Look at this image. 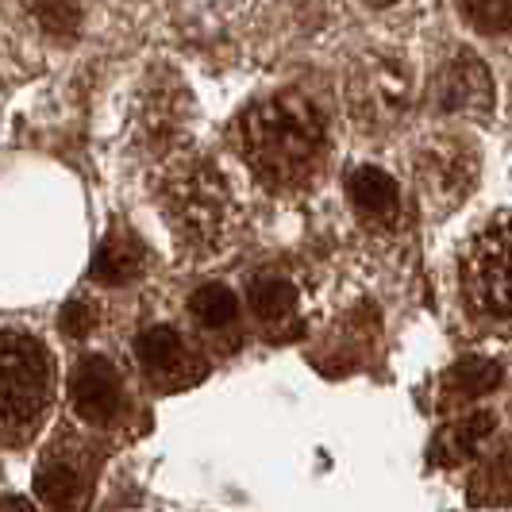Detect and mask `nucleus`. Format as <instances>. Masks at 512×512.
I'll use <instances>...</instances> for the list:
<instances>
[{
	"label": "nucleus",
	"mask_w": 512,
	"mask_h": 512,
	"mask_svg": "<svg viewBox=\"0 0 512 512\" xmlns=\"http://www.w3.org/2000/svg\"><path fill=\"white\" fill-rule=\"evenodd\" d=\"M436 101L443 112L462 116H486L493 108V81L486 66L474 54H459L451 66H443L436 77Z\"/></svg>",
	"instance_id": "7"
},
{
	"label": "nucleus",
	"mask_w": 512,
	"mask_h": 512,
	"mask_svg": "<svg viewBox=\"0 0 512 512\" xmlns=\"http://www.w3.org/2000/svg\"><path fill=\"white\" fill-rule=\"evenodd\" d=\"M51 397V359L39 339L0 332V432H24Z\"/></svg>",
	"instance_id": "2"
},
{
	"label": "nucleus",
	"mask_w": 512,
	"mask_h": 512,
	"mask_svg": "<svg viewBox=\"0 0 512 512\" xmlns=\"http://www.w3.org/2000/svg\"><path fill=\"white\" fill-rule=\"evenodd\" d=\"M0 512H35V509H31V501H24V497H0Z\"/></svg>",
	"instance_id": "20"
},
{
	"label": "nucleus",
	"mask_w": 512,
	"mask_h": 512,
	"mask_svg": "<svg viewBox=\"0 0 512 512\" xmlns=\"http://www.w3.org/2000/svg\"><path fill=\"white\" fill-rule=\"evenodd\" d=\"M451 385L462 397H486L501 385V366L493 359H462L451 370Z\"/></svg>",
	"instance_id": "15"
},
{
	"label": "nucleus",
	"mask_w": 512,
	"mask_h": 512,
	"mask_svg": "<svg viewBox=\"0 0 512 512\" xmlns=\"http://www.w3.org/2000/svg\"><path fill=\"white\" fill-rule=\"evenodd\" d=\"M143 262H147L143 243H139L128 228H116V231H108V239L97 247L89 274H93V282H101V285H128L143 274Z\"/></svg>",
	"instance_id": "8"
},
{
	"label": "nucleus",
	"mask_w": 512,
	"mask_h": 512,
	"mask_svg": "<svg viewBox=\"0 0 512 512\" xmlns=\"http://www.w3.org/2000/svg\"><path fill=\"white\" fill-rule=\"evenodd\" d=\"M462 285L482 316L512 320V216L474 235L462 258Z\"/></svg>",
	"instance_id": "3"
},
{
	"label": "nucleus",
	"mask_w": 512,
	"mask_h": 512,
	"mask_svg": "<svg viewBox=\"0 0 512 512\" xmlns=\"http://www.w3.org/2000/svg\"><path fill=\"white\" fill-rule=\"evenodd\" d=\"M493 428H497V416L493 412H470V416H462L455 428H447L436 439V462H459L466 455H474L489 439Z\"/></svg>",
	"instance_id": "10"
},
{
	"label": "nucleus",
	"mask_w": 512,
	"mask_h": 512,
	"mask_svg": "<svg viewBox=\"0 0 512 512\" xmlns=\"http://www.w3.org/2000/svg\"><path fill=\"white\" fill-rule=\"evenodd\" d=\"M459 8L478 31H489V35L512 31V0H459Z\"/></svg>",
	"instance_id": "17"
},
{
	"label": "nucleus",
	"mask_w": 512,
	"mask_h": 512,
	"mask_svg": "<svg viewBox=\"0 0 512 512\" xmlns=\"http://www.w3.org/2000/svg\"><path fill=\"white\" fill-rule=\"evenodd\" d=\"M135 355L139 362L154 370V374H170V370H178L181 359H185V343H181V335L174 328H166V324H154L147 332L135 339Z\"/></svg>",
	"instance_id": "12"
},
{
	"label": "nucleus",
	"mask_w": 512,
	"mask_h": 512,
	"mask_svg": "<svg viewBox=\"0 0 512 512\" xmlns=\"http://www.w3.org/2000/svg\"><path fill=\"white\" fill-rule=\"evenodd\" d=\"M235 143L258 181L297 185L324 154V120L305 97L278 93L255 101L235 120Z\"/></svg>",
	"instance_id": "1"
},
{
	"label": "nucleus",
	"mask_w": 512,
	"mask_h": 512,
	"mask_svg": "<svg viewBox=\"0 0 512 512\" xmlns=\"http://www.w3.org/2000/svg\"><path fill=\"white\" fill-rule=\"evenodd\" d=\"M35 493H39L43 505H51L58 512H70L77 505V497H81V478H77V470L54 462V466H43L35 474Z\"/></svg>",
	"instance_id": "13"
},
{
	"label": "nucleus",
	"mask_w": 512,
	"mask_h": 512,
	"mask_svg": "<svg viewBox=\"0 0 512 512\" xmlns=\"http://www.w3.org/2000/svg\"><path fill=\"white\" fill-rule=\"evenodd\" d=\"M70 401L81 420L89 424H108L116 420L124 409V382H120V370L104 355H85L74 366V378H70Z\"/></svg>",
	"instance_id": "6"
},
{
	"label": "nucleus",
	"mask_w": 512,
	"mask_h": 512,
	"mask_svg": "<svg viewBox=\"0 0 512 512\" xmlns=\"http://www.w3.org/2000/svg\"><path fill=\"white\" fill-rule=\"evenodd\" d=\"M474 174H478L474 151L462 147L459 139H432L424 151L416 154L420 189L432 201H443V205H459L466 197V189L474 185Z\"/></svg>",
	"instance_id": "5"
},
{
	"label": "nucleus",
	"mask_w": 512,
	"mask_h": 512,
	"mask_svg": "<svg viewBox=\"0 0 512 512\" xmlns=\"http://www.w3.org/2000/svg\"><path fill=\"white\" fill-rule=\"evenodd\" d=\"M247 301L255 308V316L262 324H270V328H278V324H289L293 320V312H297V289L293 282H285V278H255L251 289H247Z\"/></svg>",
	"instance_id": "11"
},
{
	"label": "nucleus",
	"mask_w": 512,
	"mask_h": 512,
	"mask_svg": "<svg viewBox=\"0 0 512 512\" xmlns=\"http://www.w3.org/2000/svg\"><path fill=\"white\" fill-rule=\"evenodd\" d=\"M347 197H351L355 212L366 216V220H389L397 212V201H401L397 181L389 178L385 170H378V166H359L347 178Z\"/></svg>",
	"instance_id": "9"
},
{
	"label": "nucleus",
	"mask_w": 512,
	"mask_h": 512,
	"mask_svg": "<svg viewBox=\"0 0 512 512\" xmlns=\"http://www.w3.org/2000/svg\"><path fill=\"white\" fill-rule=\"evenodd\" d=\"M474 501H512V451H501L478 470V482L470 489Z\"/></svg>",
	"instance_id": "16"
},
{
	"label": "nucleus",
	"mask_w": 512,
	"mask_h": 512,
	"mask_svg": "<svg viewBox=\"0 0 512 512\" xmlns=\"http://www.w3.org/2000/svg\"><path fill=\"white\" fill-rule=\"evenodd\" d=\"M370 4H389V0H370Z\"/></svg>",
	"instance_id": "21"
},
{
	"label": "nucleus",
	"mask_w": 512,
	"mask_h": 512,
	"mask_svg": "<svg viewBox=\"0 0 512 512\" xmlns=\"http://www.w3.org/2000/svg\"><path fill=\"white\" fill-rule=\"evenodd\" d=\"M39 16H43V27L54 35H74L81 24V0H43Z\"/></svg>",
	"instance_id": "18"
},
{
	"label": "nucleus",
	"mask_w": 512,
	"mask_h": 512,
	"mask_svg": "<svg viewBox=\"0 0 512 512\" xmlns=\"http://www.w3.org/2000/svg\"><path fill=\"white\" fill-rule=\"evenodd\" d=\"M224 216H228V185L212 166L178 174L170 189V220L178 235L193 243H212L224 228Z\"/></svg>",
	"instance_id": "4"
},
{
	"label": "nucleus",
	"mask_w": 512,
	"mask_h": 512,
	"mask_svg": "<svg viewBox=\"0 0 512 512\" xmlns=\"http://www.w3.org/2000/svg\"><path fill=\"white\" fill-rule=\"evenodd\" d=\"M58 324H62V332L66 335L81 339V335H89V328H93V308L85 305V301H70V305L62 308Z\"/></svg>",
	"instance_id": "19"
},
{
	"label": "nucleus",
	"mask_w": 512,
	"mask_h": 512,
	"mask_svg": "<svg viewBox=\"0 0 512 512\" xmlns=\"http://www.w3.org/2000/svg\"><path fill=\"white\" fill-rule=\"evenodd\" d=\"M193 316L205 324V328H228L231 320H235V312H239V301H235V293H231L228 285H201L197 293H193Z\"/></svg>",
	"instance_id": "14"
}]
</instances>
